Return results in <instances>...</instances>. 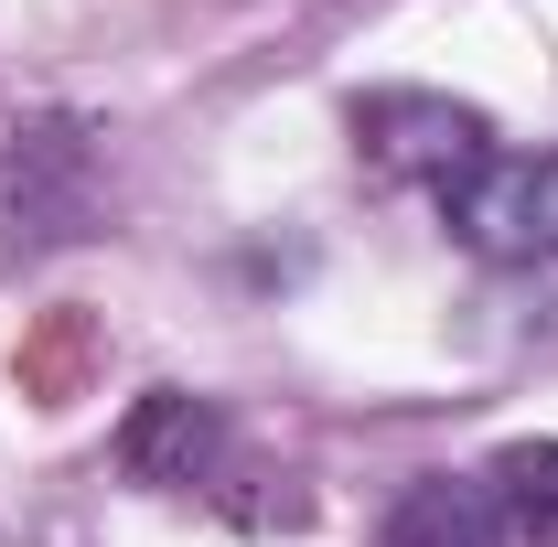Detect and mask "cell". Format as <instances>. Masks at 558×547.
Returning <instances> with one entry per match:
<instances>
[{
    "label": "cell",
    "instance_id": "cell-4",
    "mask_svg": "<svg viewBox=\"0 0 558 547\" xmlns=\"http://www.w3.org/2000/svg\"><path fill=\"white\" fill-rule=\"evenodd\" d=\"M226 462H236V429H226V409L194 398V387H150V398L119 418V473L150 483V494H215Z\"/></svg>",
    "mask_w": 558,
    "mask_h": 547
},
{
    "label": "cell",
    "instance_id": "cell-6",
    "mask_svg": "<svg viewBox=\"0 0 558 547\" xmlns=\"http://www.w3.org/2000/svg\"><path fill=\"white\" fill-rule=\"evenodd\" d=\"M484 483H494V505H505L515 537H558V440H515V451H494Z\"/></svg>",
    "mask_w": 558,
    "mask_h": 547
},
{
    "label": "cell",
    "instance_id": "cell-5",
    "mask_svg": "<svg viewBox=\"0 0 558 547\" xmlns=\"http://www.w3.org/2000/svg\"><path fill=\"white\" fill-rule=\"evenodd\" d=\"M505 537L515 526H505V505H494L484 473H418L365 547H505Z\"/></svg>",
    "mask_w": 558,
    "mask_h": 547
},
{
    "label": "cell",
    "instance_id": "cell-3",
    "mask_svg": "<svg viewBox=\"0 0 558 547\" xmlns=\"http://www.w3.org/2000/svg\"><path fill=\"white\" fill-rule=\"evenodd\" d=\"M0 205H11V247L44 258L97 226V139L75 119H33L11 130V172H0Z\"/></svg>",
    "mask_w": 558,
    "mask_h": 547
},
{
    "label": "cell",
    "instance_id": "cell-2",
    "mask_svg": "<svg viewBox=\"0 0 558 547\" xmlns=\"http://www.w3.org/2000/svg\"><path fill=\"white\" fill-rule=\"evenodd\" d=\"M354 150H365L376 172L440 194L451 172H473L494 150V119L462 108V97H429V86H376V97H354Z\"/></svg>",
    "mask_w": 558,
    "mask_h": 547
},
{
    "label": "cell",
    "instance_id": "cell-1",
    "mask_svg": "<svg viewBox=\"0 0 558 547\" xmlns=\"http://www.w3.org/2000/svg\"><path fill=\"white\" fill-rule=\"evenodd\" d=\"M429 205H440V226L473 258H494V269H548L558 258V150H484Z\"/></svg>",
    "mask_w": 558,
    "mask_h": 547
}]
</instances>
